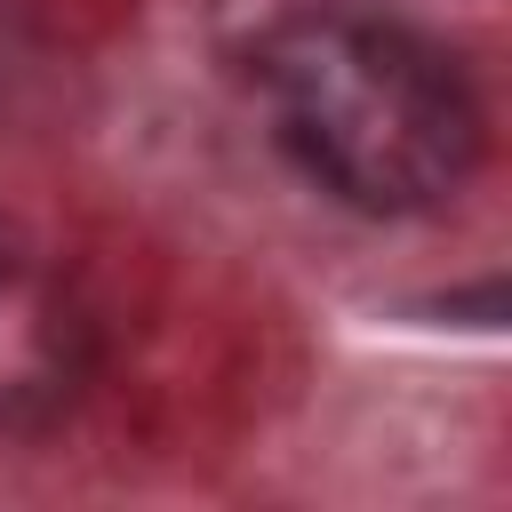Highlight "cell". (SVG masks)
<instances>
[{"label": "cell", "instance_id": "2", "mask_svg": "<svg viewBox=\"0 0 512 512\" xmlns=\"http://www.w3.org/2000/svg\"><path fill=\"white\" fill-rule=\"evenodd\" d=\"M88 376V320L56 272L0 256V424H48Z\"/></svg>", "mask_w": 512, "mask_h": 512}, {"label": "cell", "instance_id": "1", "mask_svg": "<svg viewBox=\"0 0 512 512\" xmlns=\"http://www.w3.org/2000/svg\"><path fill=\"white\" fill-rule=\"evenodd\" d=\"M256 80L296 160L352 208H440L480 160V104L456 56L384 8L312 0L280 16L256 48Z\"/></svg>", "mask_w": 512, "mask_h": 512}]
</instances>
